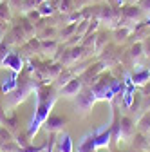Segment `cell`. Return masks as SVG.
Instances as JSON below:
<instances>
[{"mask_svg": "<svg viewBox=\"0 0 150 152\" xmlns=\"http://www.w3.org/2000/svg\"><path fill=\"white\" fill-rule=\"evenodd\" d=\"M145 20V13L138 7V4H127L121 7V20L119 26H128V27H134L136 24Z\"/></svg>", "mask_w": 150, "mask_h": 152, "instance_id": "6da1fadb", "label": "cell"}, {"mask_svg": "<svg viewBox=\"0 0 150 152\" xmlns=\"http://www.w3.org/2000/svg\"><path fill=\"white\" fill-rule=\"evenodd\" d=\"M96 102V94L92 91V87H83L78 94H76V109H80L82 112H87Z\"/></svg>", "mask_w": 150, "mask_h": 152, "instance_id": "7a4b0ae2", "label": "cell"}, {"mask_svg": "<svg viewBox=\"0 0 150 152\" xmlns=\"http://www.w3.org/2000/svg\"><path fill=\"white\" fill-rule=\"evenodd\" d=\"M136 132H138V129H136L132 116H123L119 120V138H123V141H130Z\"/></svg>", "mask_w": 150, "mask_h": 152, "instance_id": "3957f363", "label": "cell"}, {"mask_svg": "<svg viewBox=\"0 0 150 152\" xmlns=\"http://www.w3.org/2000/svg\"><path fill=\"white\" fill-rule=\"evenodd\" d=\"M4 38H6V40H4L2 45H18V44H24V40H27V36L24 34L20 24H18V26H13V29H11L7 34H4Z\"/></svg>", "mask_w": 150, "mask_h": 152, "instance_id": "277c9868", "label": "cell"}, {"mask_svg": "<svg viewBox=\"0 0 150 152\" xmlns=\"http://www.w3.org/2000/svg\"><path fill=\"white\" fill-rule=\"evenodd\" d=\"M83 89V80H82V76H74V78L62 87V94L67 98H72V96H76V94Z\"/></svg>", "mask_w": 150, "mask_h": 152, "instance_id": "5b68a950", "label": "cell"}, {"mask_svg": "<svg viewBox=\"0 0 150 152\" xmlns=\"http://www.w3.org/2000/svg\"><path fill=\"white\" fill-rule=\"evenodd\" d=\"M65 123H67V120L62 118V116H49L45 120V125L44 127H45L47 132H58V130H63Z\"/></svg>", "mask_w": 150, "mask_h": 152, "instance_id": "8992f818", "label": "cell"}, {"mask_svg": "<svg viewBox=\"0 0 150 152\" xmlns=\"http://www.w3.org/2000/svg\"><path fill=\"white\" fill-rule=\"evenodd\" d=\"M134 141H132V145H134V148L136 150H139V152H145V150H150V140H148V136L145 134V132H136L134 134V138H132Z\"/></svg>", "mask_w": 150, "mask_h": 152, "instance_id": "52a82bcc", "label": "cell"}, {"mask_svg": "<svg viewBox=\"0 0 150 152\" xmlns=\"http://www.w3.org/2000/svg\"><path fill=\"white\" fill-rule=\"evenodd\" d=\"M114 31V44H123L127 38H130V33H132V27H128V26H119L116 29H112Z\"/></svg>", "mask_w": 150, "mask_h": 152, "instance_id": "ba28073f", "label": "cell"}, {"mask_svg": "<svg viewBox=\"0 0 150 152\" xmlns=\"http://www.w3.org/2000/svg\"><path fill=\"white\" fill-rule=\"evenodd\" d=\"M56 36H58V29H56V26L45 24V26L38 31V40H54Z\"/></svg>", "mask_w": 150, "mask_h": 152, "instance_id": "9c48e42d", "label": "cell"}, {"mask_svg": "<svg viewBox=\"0 0 150 152\" xmlns=\"http://www.w3.org/2000/svg\"><path fill=\"white\" fill-rule=\"evenodd\" d=\"M74 78V74H72V71L71 69H62V72L56 76V87H63V85H67L71 80Z\"/></svg>", "mask_w": 150, "mask_h": 152, "instance_id": "30bf717a", "label": "cell"}, {"mask_svg": "<svg viewBox=\"0 0 150 152\" xmlns=\"http://www.w3.org/2000/svg\"><path fill=\"white\" fill-rule=\"evenodd\" d=\"M20 27H22L24 34L27 36V40H29V38H33V36H34V33H36V29H34V24H33V22L29 20L27 16L20 18Z\"/></svg>", "mask_w": 150, "mask_h": 152, "instance_id": "8fae6325", "label": "cell"}, {"mask_svg": "<svg viewBox=\"0 0 150 152\" xmlns=\"http://www.w3.org/2000/svg\"><path fill=\"white\" fill-rule=\"evenodd\" d=\"M13 16V9L9 7L7 2H0V20L2 22H9Z\"/></svg>", "mask_w": 150, "mask_h": 152, "instance_id": "7c38bea8", "label": "cell"}, {"mask_svg": "<svg viewBox=\"0 0 150 152\" xmlns=\"http://www.w3.org/2000/svg\"><path fill=\"white\" fill-rule=\"evenodd\" d=\"M54 6L51 4V0H44V2L38 6V11H40V15H42V18H45L47 15H54Z\"/></svg>", "mask_w": 150, "mask_h": 152, "instance_id": "4fadbf2b", "label": "cell"}, {"mask_svg": "<svg viewBox=\"0 0 150 152\" xmlns=\"http://www.w3.org/2000/svg\"><path fill=\"white\" fill-rule=\"evenodd\" d=\"M58 150L60 152H72V145H71V140L67 134H62L60 140H58Z\"/></svg>", "mask_w": 150, "mask_h": 152, "instance_id": "5bb4252c", "label": "cell"}, {"mask_svg": "<svg viewBox=\"0 0 150 152\" xmlns=\"http://www.w3.org/2000/svg\"><path fill=\"white\" fill-rule=\"evenodd\" d=\"M148 80H150V71L148 69H143V71H139V72L134 74V82L138 85H145Z\"/></svg>", "mask_w": 150, "mask_h": 152, "instance_id": "9a60e30c", "label": "cell"}, {"mask_svg": "<svg viewBox=\"0 0 150 152\" xmlns=\"http://www.w3.org/2000/svg\"><path fill=\"white\" fill-rule=\"evenodd\" d=\"M44 2V0H24V4H22V13H27L34 7H38L40 4Z\"/></svg>", "mask_w": 150, "mask_h": 152, "instance_id": "2e32d148", "label": "cell"}, {"mask_svg": "<svg viewBox=\"0 0 150 152\" xmlns=\"http://www.w3.org/2000/svg\"><path fill=\"white\" fill-rule=\"evenodd\" d=\"M25 16L29 18L33 24H36L38 20H42V15H40V11H38V9H31V11H27V13H25Z\"/></svg>", "mask_w": 150, "mask_h": 152, "instance_id": "e0dca14e", "label": "cell"}, {"mask_svg": "<svg viewBox=\"0 0 150 152\" xmlns=\"http://www.w3.org/2000/svg\"><path fill=\"white\" fill-rule=\"evenodd\" d=\"M16 143L20 145L22 148L29 147V145H31V141H29V132H27V134H18V136H16Z\"/></svg>", "mask_w": 150, "mask_h": 152, "instance_id": "ac0fdd59", "label": "cell"}, {"mask_svg": "<svg viewBox=\"0 0 150 152\" xmlns=\"http://www.w3.org/2000/svg\"><path fill=\"white\" fill-rule=\"evenodd\" d=\"M138 7L145 13V16H148L150 15V0H138Z\"/></svg>", "mask_w": 150, "mask_h": 152, "instance_id": "d6986e66", "label": "cell"}, {"mask_svg": "<svg viewBox=\"0 0 150 152\" xmlns=\"http://www.w3.org/2000/svg\"><path fill=\"white\" fill-rule=\"evenodd\" d=\"M127 2H128V0H107V4H108L110 7H118V9H121Z\"/></svg>", "mask_w": 150, "mask_h": 152, "instance_id": "ffe728a7", "label": "cell"}, {"mask_svg": "<svg viewBox=\"0 0 150 152\" xmlns=\"http://www.w3.org/2000/svg\"><path fill=\"white\" fill-rule=\"evenodd\" d=\"M6 2L9 4V7L15 11V9H20L22 11V4H24V0H6Z\"/></svg>", "mask_w": 150, "mask_h": 152, "instance_id": "44dd1931", "label": "cell"}, {"mask_svg": "<svg viewBox=\"0 0 150 152\" xmlns=\"http://www.w3.org/2000/svg\"><path fill=\"white\" fill-rule=\"evenodd\" d=\"M143 54L146 56V58H150V38H146V40L143 42Z\"/></svg>", "mask_w": 150, "mask_h": 152, "instance_id": "7402d4cb", "label": "cell"}, {"mask_svg": "<svg viewBox=\"0 0 150 152\" xmlns=\"http://www.w3.org/2000/svg\"><path fill=\"white\" fill-rule=\"evenodd\" d=\"M42 150V147H36V148H33L31 145L29 147H25V148H22V152H40Z\"/></svg>", "mask_w": 150, "mask_h": 152, "instance_id": "603a6c76", "label": "cell"}, {"mask_svg": "<svg viewBox=\"0 0 150 152\" xmlns=\"http://www.w3.org/2000/svg\"><path fill=\"white\" fill-rule=\"evenodd\" d=\"M138 2V0H128V4H136Z\"/></svg>", "mask_w": 150, "mask_h": 152, "instance_id": "cb8c5ba5", "label": "cell"}, {"mask_svg": "<svg viewBox=\"0 0 150 152\" xmlns=\"http://www.w3.org/2000/svg\"><path fill=\"white\" fill-rule=\"evenodd\" d=\"M146 22H148V26H150V15H148V18H146Z\"/></svg>", "mask_w": 150, "mask_h": 152, "instance_id": "d4e9b609", "label": "cell"}, {"mask_svg": "<svg viewBox=\"0 0 150 152\" xmlns=\"http://www.w3.org/2000/svg\"><path fill=\"white\" fill-rule=\"evenodd\" d=\"M0 2H6V0H0Z\"/></svg>", "mask_w": 150, "mask_h": 152, "instance_id": "484cf974", "label": "cell"}, {"mask_svg": "<svg viewBox=\"0 0 150 152\" xmlns=\"http://www.w3.org/2000/svg\"><path fill=\"white\" fill-rule=\"evenodd\" d=\"M148 38H150V36H148Z\"/></svg>", "mask_w": 150, "mask_h": 152, "instance_id": "4316f807", "label": "cell"}]
</instances>
